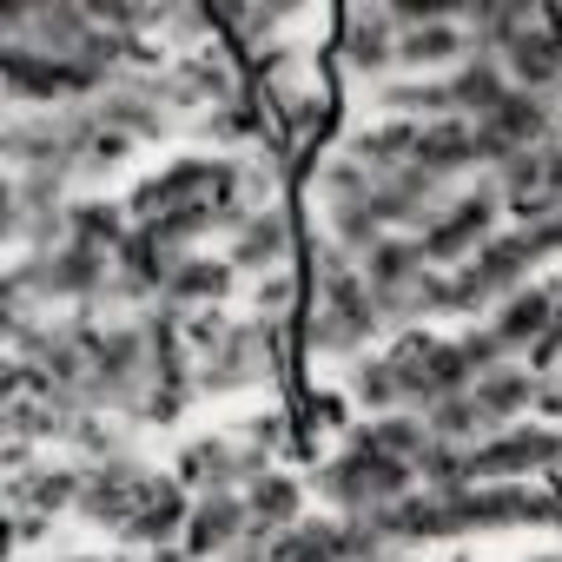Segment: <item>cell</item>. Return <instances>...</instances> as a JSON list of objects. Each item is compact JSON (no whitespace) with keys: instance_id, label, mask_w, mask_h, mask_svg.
I'll return each instance as SVG.
<instances>
[{"instance_id":"6da1fadb","label":"cell","mask_w":562,"mask_h":562,"mask_svg":"<svg viewBox=\"0 0 562 562\" xmlns=\"http://www.w3.org/2000/svg\"><path fill=\"white\" fill-rule=\"evenodd\" d=\"M232 199H245V159H225V153H186V159H172V166H159L153 179L133 186L126 218H133V225H159V218H179V212L232 205Z\"/></svg>"},{"instance_id":"7a4b0ae2","label":"cell","mask_w":562,"mask_h":562,"mask_svg":"<svg viewBox=\"0 0 562 562\" xmlns=\"http://www.w3.org/2000/svg\"><path fill=\"white\" fill-rule=\"evenodd\" d=\"M312 483H318V496L338 516H378V509H391V503H404L417 490V470L411 463H391V457H378L364 443H345L338 457L318 463Z\"/></svg>"},{"instance_id":"3957f363","label":"cell","mask_w":562,"mask_h":562,"mask_svg":"<svg viewBox=\"0 0 562 562\" xmlns=\"http://www.w3.org/2000/svg\"><path fill=\"white\" fill-rule=\"evenodd\" d=\"M496 218H503V192H496V179L483 172L476 186H463V192L417 232L424 265H430V271H463V265L496 238Z\"/></svg>"},{"instance_id":"277c9868","label":"cell","mask_w":562,"mask_h":562,"mask_svg":"<svg viewBox=\"0 0 562 562\" xmlns=\"http://www.w3.org/2000/svg\"><path fill=\"white\" fill-rule=\"evenodd\" d=\"M391 358V371H397V384H404V411H430V404H443V397H463L470 384H476V371H470V358H463V345L457 338H430V331H397V345L384 351Z\"/></svg>"},{"instance_id":"5b68a950","label":"cell","mask_w":562,"mask_h":562,"mask_svg":"<svg viewBox=\"0 0 562 562\" xmlns=\"http://www.w3.org/2000/svg\"><path fill=\"white\" fill-rule=\"evenodd\" d=\"M278 364H285V325L238 318V325H232V338H225L212 358H199L192 384H199L205 397H225V391H245V384L278 378Z\"/></svg>"},{"instance_id":"8992f818","label":"cell","mask_w":562,"mask_h":562,"mask_svg":"<svg viewBox=\"0 0 562 562\" xmlns=\"http://www.w3.org/2000/svg\"><path fill=\"white\" fill-rule=\"evenodd\" d=\"M378 331H384V318H378V305H371L364 271L338 278V285H318V312H312V325H305V345H312L318 358H351V364H358Z\"/></svg>"},{"instance_id":"52a82bcc","label":"cell","mask_w":562,"mask_h":562,"mask_svg":"<svg viewBox=\"0 0 562 562\" xmlns=\"http://www.w3.org/2000/svg\"><path fill=\"white\" fill-rule=\"evenodd\" d=\"M153 490H159V470H146L139 457H106V463H80V503H74V516H87L93 529H133V516L153 503Z\"/></svg>"},{"instance_id":"ba28073f","label":"cell","mask_w":562,"mask_h":562,"mask_svg":"<svg viewBox=\"0 0 562 562\" xmlns=\"http://www.w3.org/2000/svg\"><path fill=\"white\" fill-rule=\"evenodd\" d=\"M562 470V430L555 424H509L483 443H470V490L476 483H536Z\"/></svg>"},{"instance_id":"9c48e42d","label":"cell","mask_w":562,"mask_h":562,"mask_svg":"<svg viewBox=\"0 0 562 562\" xmlns=\"http://www.w3.org/2000/svg\"><path fill=\"white\" fill-rule=\"evenodd\" d=\"M265 470H278L271 457H258V450H245L238 437H192L186 450H179V463H172V476L192 490V496H218V490H251Z\"/></svg>"},{"instance_id":"30bf717a","label":"cell","mask_w":562,"mask_h":562,"mask_svg":"<svg viewBox=\"0 0 562 562\" xmlns=\"http://www.w3.org/2000/svg\"><path fill=\"white\" fill-rule=\"evenodd\" d=\"M331 54L358 80H391L397 74V21H391V8H351L338 21V47Z\"/></svg>"},{"instance_id":"8fae6325","label":"cell","mask_w":562,"mask_h":562,"mask_svg":"<svg viewBox=\"0 0 562 562\" xmlns=\"http://www.w3.org/2000/svg\"><path fill=\"white\" fill-rule=\"evenodd\" d=\"M93 113H100V126L126 133L133 146L172 133V113H166V100H159V74H120V80L93 100Z\"/></svg>"},{"instance_id":"7c38bea8","label":"cell","mask_w":562,"mask_h":562,"mask_svg":"<svg viewBox=\"0 0 562 562\" xmlns=\"http://www.w3.org/2000/svg\"><path fill=\"white\" fill-rule=\"evenodd\" d=\"M251 529V503L238 490H218V496H192V516H186V555L192 562H225L232 542Z\"/></svg>"},{"instance_id":"4fadbf2b","label":"cell","mask_w":562,"mask_h":562,"mask_svg":"<svg viewBox=\"0 0 562 562\" xmlns=\"http://www.w3.org/2000/svg\"><path fill=\"white\" fill-rule=\"evenodd\" d=\"M292 251H299V225H292V212H285V205L251 212V218L238 225V238L225 245V258L238 265V278H245V271H251V278L285 271V265H292Z\"/></svg>"},{"instance_id":"5bb4252c","label":"cell","mask_w":562,"mask_h":562,"mask_svg":"<svg viewBox=\"0 0 562 562\" xmlns=\"http://www.w3.org/2000/svg\"><path fill=\"white\" fill-rule=\"evenodd\" d=\"M232 285H238V265H232V258L186 251V258L172 265V278H166L159 305H172V312H212V305H225V299H232Z\"/></svg>"},{"instance_id":"9a60e30c","label":"cell","mask_w":562,"mask_h":562,"mask_svg":"<svg viewBox=\"0 0 562 562\" xmlns=\"http://www.w3.org/2000/svg\"><path fill=\"white\" fill-rule=\"evenodd\" d=\"M470 54H476V47H470L463 21H437V27H411V34H397V67H404L411 80H450Z\"/></svg>"},{"instance_id":"2e32d148","label":"cell","mask_w":562,"mask_h":562,"mask_svg":"<svg viewBox=\"0 0 562 562\" xmlns=\"http://www.w3.org/2000/svg\"><path fill=\"white\" fill-rule=\"evenodd\" d=\"M555 312H562V285H522V292H509V299L490 312V331L509 345V358H529L536 338L555 325Z\"/></svg>"},{"instance_id":"e0dca14e","label":"cell","mask_w":562,"mask_h":562,"mask_svg":"<svg viewBox=\"0 0 562 562\" xmlns=\"http://www.w3.org/2000/svg\"><path fill=\"white\" fill-rule=\"evenodd\" d=\"M476 126H490L509 153H536V146L562 139V120L549 113V100H542V93H522V87H509V100H503L490 120H476Z\"/></svg>"},{"instance_id":"ac0fdd59","label":"cell","mask_w":562,"mask_h":562,"mask_svg":"<svg viewBox=\"0 0 562 562\" xmlns=\"http://www.w3.org/2000/svg\"><path fill=\"white\" fill-rule=\"evenodd\" d=\"M536 371L529 364H503V371H490V378H476L470 384V397H476V417L490 424V437L496 430H509V424H522L529 411H536Z\"/></svg>"},{"instance_id":"d6986e66","label":"cell","mask_w":562,"mask_h":562,"mask_svg":"<svg viewBox=\"0 0 562 562\" xmlns=\"http://www.w3.org/2000/svg\"><path fill=\"white\" fill-rule=\"evenodd\" d=\"M503 67H509V80L522 87V93H555V80H562V34L549 27V14L529 27V34H516L509 47H503Z\"/></svg>"},{"instance_id":"ffe728a7","label":"cell","mask_w":562,"mask_h":562,"mask_svg":"<svg viewBox=\"0 0 562 562\" xmlns=\"http://www.w3.org/2000/svg\"><path fill=\"white\" fill-rule=\"evenodd\" d=\"M536 21H542L536 0H463V34H470V47H476V54H496V60H503V47H509L516 34H529Z\"/></svg>"},{"instance_id":"44dd1931","label":"cell","mask_w":562,"mask_h":562,"mask_svg":"<svg viewBox=\"0 0 562 562\" xmlns=\"http://www.w3.org/2000/svg\"><path fill=\"white\" fill-rule=\"evenodd\" d=\"M509 87H516V80H509V67H503L496 54H470V60L450 74V100H457V120H470V126H476V120H490V113L509 100Z\"/></svg>"},{"instance_id":"7402d4cb","label":"cell","mask_w":562,"mask_h":562,"mask_svg":"<svg viewBox=\"0 0 562 562\" xmlns=\"http://www.w3.org/2000/svg\"><path fill=\"white\" fill-rule=\"evenodd\" d=\"M417 166L424 172H437V179H463V172H476V126L470 120H437V126H424L417 133Z\"/></svg>"},{"instance_id":"603a6c76","label":"cell","mask_w":562,"mask_h":562,"mask_svg":"<svg viewBox=\"0 0 562 562\" xmlns=\"http://www.w3.org/2000/svg\"><path fill=\"white\" fill-rule=\"evenodd\" d=\"M351 443H364V450H378V457H391V463H411V470H417V457L430 450V424H424L417 411H391V417L358 424V430H351Z\"/></svg>"},{"instance_id":"cb8c5ba5","label":"cell","mask_w":562,"mask_h":562,"mask_svg":"<svg viewBox=\"0 0 562 562\" xmlns=\"http://www.w3.org/2000/svg\"><path fill=\"white\" fill-rule=\"evenodd\" d=\"M378 100L391 106V120H411V126H437V120H457V100H450V80H384Z\"/></svg>"},{"instance_id":"d4e9b609","label":"cell","mask_w":562,"mask_h":562,"mask_svg":"<svg viewBox=\"0 0 562 562\" xmlns=\"http://www.w3.org/2000/svg\"><path fill=\"white\" fill-rule=\"evenodd\" d=\"M133 238V218L126 205H106V199H74L67 205V245H93V251H113Z\"/></svg>"},{"instance_id":"484cf974","label":"cell","mask_w":562,"mask_h":562,"mask_svg":"<svg viewBox=\"0 0 562 562\" xmlns=\"http://www.w3.org/2000/svg\"><path fill=\"white\" fill-rule=\"evenodd\" d=\"M245 503H251V522H265V529H299L305 522V483L285 476V470H265L245 490Z\"/></svg>"},{"instance_id":"4316f807","label":"cell","mask_w":562,"mask_h":562,"mask_svg":"<svg viewBox=\"0 0 562 562\" xmlns=\"http://www.w3.org/2000/svg\"><path fill=\"white\" fill-rule=\"evenodd\" d=\"M358 271H364V285H371V292H391V285H417V278H424L430 265H424L417 232H391V238H384V245H378Z\"/></svg>"},{"instance_id":"83f0119b","label":"cell","mask_w":562,"mask_h":562,"mask_svg":"<svg viewBox=\"0 0 562 562\" xmlns=\"http://www.w3.org/2000/svg\"><path fill=\"white\" fill-rule=\"evenodd\" d=\"M14 496L27 503V516H60V509L80 503V470L74 463H60V470H21Z\"/></svg>"},{"instance_id":"f1b7e54d","label":"cell","mask_w":562,"mask_h":562,"mask_svg":"<svg viewBox=\"0 0 562 562\" xmlns=\"http://www.w3.org/2000/svg\"><path fill=\"white\" fill-rule=\"evenodd\" d=\"M417 483H424L430 496H463V490H470V443L430 437V450L417 457Z\"/></svg>"},{"instance_id":"f546056e","label":"cell","mask_w":562,"mask_h":562,"mask_svg":"<svg viewBox=\"0 0 562 562\" xmlns=\"http://www.w3.org/2000/svg\"><path fill=\"white\" fill-rule=\"evenodd\" d=\"M318 192H325V205H331V212H351V205H364V199L378 192V172H371V166H358L351 153H338V159H325V166H318Z\"/></svg>"},{"instance_id":"4dcf8cb0","label":"cell","mask_w":562,"mask_h":562,"mask_svg":"<svg viewBox=\"0 0 562 562\" xmlns=\"http://www.w3.org/2000/svg\"><path fill=\"white\" fill-rule=\"evenodd\" d=\"M351 404H364L371 417L404 411V384H397L391 358H358V364H351Z\"/></svg>"},{"instance_id":"1f68e13d","label":"cell","mask_w":562,"mask_h":562,"mask_svg":"<svg viewBox=\"0 0 562 562\" xmlns=\"http://www.w3.org/2000/svg\"><path fill=\"white\" fill-rule=\"evenodd\" d=\"M271 562H345V555H338V516L299 522V529H278Z\"/></svg>"},{"instance_id":"d6a6232c","label":"cell","mask_w":562,"mask_h":562,"mask_svg":"<svg viewBox=\"0 0 562 562\" xmlns=\"http://www.w3.org/2000/svg\"><path fill=\"white\" fill-rule=\"evenodd\" d=\"M424 424H430V437H443V443H483V437H490V424L476 417V397H470V391H463V397L430 404V411H424Z\"/></svg>"},{"instance_id":"836d02e7","label":"cell","mask_w":562,"mask_h":562,"mask_svg":"<svg viewBox=\"0 0 562 562\" xmlns=\"http://www.w3.org/2000/svg\"><path fill=\"white\" fill-rule=\"evenodd\" d=\"M338 555L345 562H397V542L378 516H338Z\"/></svg>"},{"instance_id":"e575fe53","label":"cell","mask_w":562,"mask_h":562,"mask_svg":"<svg viewBox=\"0 0 562 562\" xmlns=\"http://www.w3.org/2000/svg\"><path fill=\"white\" fill-rule=\"evenodd\" d=\"M251 305H258V318H265V325H285V318L299 312V278H292V271H271V278H258Z\"/></svg>"},{"instance_id":"d590c367","label":"cell","mask_w":562,"mask_h":562,"mask_svg":"<svg viewBox=\"0 0 562 562\" xmlns=\"http://www.w3.org/2000/svg\"><path fill=\"white\" fill-rule=\"evenodd\" d=\"M457 345H463V358H470V371H476V378H490V371L516 364V358H509V345H503V338H496L490 325H470V331H463Z\"/></svg>"},{"instance_id":"8d00e7d4","label":"cell","mask_w":562,"mask_h":562,"mask_svg":"<svg viewBox=\"0 0 562 562\" xmlns=\"http://www.w3.org/2000/svg\"><path fill=\"white\" fill-rule=\"evenodd\" d=\"M285 424H292V417H278V411L265 417V411H258V417H245V437H238V443H245V450H258V457H278V450L292 443V430H285Z\"/></svg>"},{"instance_id":"74e56055","label":"cell","mask_w":562,"mask_h":562,"mask_svg":"<svg viewBox=\"0 0 562 562\" xmlns=\"http://www.w3.org/2000/svg\"><path fill=\"white\" fill-rule=\"evenodd\" d=\"M536 411H542V417H562V371L536 384Z\"/></svg>"},{"instance_id":"f35d334b","label":"cell","mask_w":562,"mask_h":562,"mask_svg":"<svg viewBox=\"0 0 562 562\" xmlns=\"http://www.w3.org/2000/svg\"><path fill=\"white\" fill-rule=\"evenodd\" d=\"M305 417H312L318 430H331V424L345 417V404H338V397H312V404H305Z\"/></svg>"},{"instance_id":"ab89813d","label":"cell","mask_w":562,"mask_h":562,"mask_svg":"<svg viewBox=\"0 0 562 562\" xmlns=\"http://www.w3.org/2000/svg\"><path fill=\"white\" fill-rule=\"evenodd\" d=\"M146 562H192V555H186V549H153Z\"/></svg>"},{"instance_id":"60d3db41","label":"cell","mask_w":562,"mask_h":562,"mask_svg":"<svg viewBox=\"0 0 562 562\" xmlns=\"http://www.w3.org/2000/svg\"><path fill=\"white\" fill-rule=\"evenodd\" d=\"M536 562H562V549H549V555H536Z\"/></svg>"},{"instance_id":"b9f144b4","label":"cell","mask_w":562,"mask_h":562,"mask_svg":"<svg viewBox=\"0 0 562 562\" xmlns=\"http://www.w3.org/2000/svg\"><path fill=\"white\" fill-rule=\"evenodd\" d=\"M555 325H562V312H555Z\"/></svg>"}]
</instances>
